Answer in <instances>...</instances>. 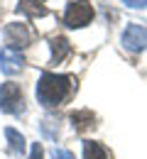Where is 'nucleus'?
Instances as JSON below:
<instances>
[{"label":"nucleus","instance_id":"obj_11","mask_svg":"<svg viewBox=\"0 0 147 159\" xmlns=\"http://www.w3.org/2000/svg\"><path fill=\"white\" fill-rule=\"evenodd\" d=\"M20 12L30 17H44L47 7H42V0H20Z\"/></svg>","mask_w":147,"mask_h":159},{"label":"nucleus","instance_id":"obj_14","mask_svg":"<svg viewBox=\"0 0 147 159\" xmlns=\"http://www.w3.org/2000/svg\"><path fill=\"white\" fill-rule=\"evenodd\" d=\"M123 5H127V7H137V10H142V7H147V0H120Z\"/></svg>","mask_w":147,"mask_h":159},{"label":"nucleus","instance_id":"obj_12","mask_svg":"<svg viewBox=\"0 0 147 159\" xmlns=\"http://www.w3.org/2000/svg\"><path fill=\"white\" fill-rule=\"evenodd\" d=\"M30 159H44V149L39 142H34L32 144V149H30Z\"/></svg>","mask_w":147,"mask_h":159},{"label":"nucleus","instance_id":"obj_9","mask_svg":"<svg viewBox=\"0 0 147 159\" xmlns=\"http://www.w3.org/2000/svg\"><path fill=\"white\" fill-rule=\"evenodd\" d=\"M49 47H52V64H59V61L66 59V54H69V42L64 39V37H52Z\"/></svg>","mask_w":147,"mask_h":159},{"label":"nucleus","instance_id":"obj_13","mask_svg":"<svg viewBox=\"0 0 147 159\" xmlns=\"http://www.w3.org/2000/svg\"><path fill=\"white\" fill-rule=\"evenodd\" d=\"M52 159H76V157L66 149H52Z\"/></svg>","mask_w":147,"mask_h":159},{"label":"nucleus","instance_id":"obj_1","mask_svg":"<svg viewBox=\"0 0 147 159\" xmlns=\"http://www.w3.org/2000/svg\"><path fill=\"white\" fill-rule=\"evenodd\" d=\"M71 86H74V79L66 76V74H42L39 81H37V91L34 93H37L39 105L57 108L71 93Z\"/></svg>","mask_w":147,"mask_h":159},{"label":"nucleus","instance_id":"obj_8","mask_svg":"<svg viewBox=\"0 0 147 159\" xmlns=\"http://www.w3.org/2000/svg\"><path fill=\"white\" fill-rule=\"evenodd\" d=\"M71 120H74V127H76L79 132L96 127V115H93L91 110H79V113H74V115H71Z\"/></svg>","mask_w":147,"mask_h":159},{"label":"nucleus","instance_id":"obj_6","mask_svg":"<svg viewBox=\"0 0 147 159\" xmlns=\"http://www.w3.org/2000/svg\"><path fill=\"white\" fill-rule=\"evenodd\" d=\"M32 39V34H30V30H27V25H20V22H10L7 27H5V42L12 47V49H20V47H27Z\"/></svg>","mask_w":147,"mask_h":159},{"label":"nucleus","instance_id":"obj_5","mask_svg":"<svg viewBox=\"0 0 147 159\" xmlns=\"http://www.w3.org/2000/svg\"><path fill=\"white\" fill-rule=\"evenodd\" d=\"M25 69V57H22L20 49H12V47H5L0 52V71L5 76H15Z\"/></svg>","mask_w":147,"mask_h":159},{"label":"nucleus","instance_id":"obj_10","mask_svg":"<svg viewBox=\"0 0 147 159\" xmlns=\"http://www.w3.org/2000/svg\"><path fill=\"white\" fill-rule=\"evenodd\" d=\"M5 137H7V144H10V152H12L15 157H20L22 152H25V137H22L15 127H5Z\"/></svg>","mask_w":147,"mask_h":159},{"label":"nucleus","instance_id":"obj_7","mask_svg":"<svg viewBox=\"0 0 147 159\" xmlns=\"http://www.w3.org/2000/svg\"><path fill=\"white\" fill-rule=\"evenodd\" d=\"M84 159H110V152L105 149L101 142L86 139L84 142Z\"/></svg>","mask_w":147,"mask_h":159},{"label":"nucleus","instance_id":"obj_4","mask_svg":"<svg viewBox=\"0 0 147 159\" xmlns=\"http://www.w3.org/2000/svg\"><path fill=\"white\" fill-rule=\"evenodd\" d=\"M120 44L125 47L127 52H142V49H147V27L145 25H127L123 37H120Z\"/></svg>","mask_w":147,"mask_h":159},{"label":"nucleus","instance_id":"obj_3","mask_svg":"<svg viewBox=\"0 0 147 159\" xmlns=\"http://www.w3.org/2000/svg\"><path fill=\"white\" fill-rule=\"evenodd\" d=\"M93 20V7L88 0H74L69 2L66 12H64V25L76 30V27H86L88 22Z\"/></svg>","mask_w":147,"mask_h":159},{"label":"nucleus","instance_id":"obj_2","mask_svg":"<svg viewBox=\"0 0 147 159\" xmlns=\"http://www.w3.org/2000/svg\"><path fill=\"white\" fill-rule=\"evenodd\" d=\"M0 110L7 115H22L25 113V98H22V88L17 83L7 81L0 86Z\"/></svg>","mask_w":147,"mask_h":159}]
</instances>
